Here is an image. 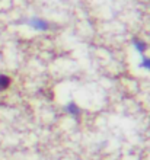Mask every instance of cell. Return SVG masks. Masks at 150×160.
Here are the masks:
<instances>
[{"label":"cell","mask_w":150,"mask_h":160,"mask_svg":"<svg viewBox=\"0 0 150 160\" xmlns=\"http://www.w3.org/2000/svg\"><path fill=\"white\" fill-rule=\"evenodd\" d=\"M66 111L69 112V114L71 115V117H77V115L80 114V109H79V106L76 105V103H73V102H70L69 105L66 106Z\"/></svg>","instance_id":"cell-3"},{"label":"cell","mask_w":150,"mask_h":160,"mask_svg":"<svg viewBox=\"0 0 150 160\" xmlns=\"http://www.w3.org/2000/svg\"><path fill=\"white\" fill-rule=\"evenodd\" d=\"M10 86V79L4 74H0V90H6Z\"/></svg>","instance_id":"cell-4"},{"label":"cell","mask_w":150,"mask_h":160,"mask_svg":"<svg viewBox=\"0 0 150 160\" xmlns=\"http://www.w3.org/2000/svg\"><path fill=\"white\" fill-rule=\"evenodd\" d=\"M140 66H142L143 68H146V70H150V57H144V58L142 60V63H140Z\"/></svg>","instance_id":"cell-5"},{"label":"cell","mask_w":150,"mask_h":160,"mask_svg":"<svg viewBox=\"0 0 150 160\" xmlns=\"http://www.w3.org/2000/svg\"><path fill=\"white\" fill-rule=\"evenodd\" d=\"M28 25H29L31 28H34V29H37V31L50 29V23H48L47 21H44V19H41V18H31L29 21H28Z\"/></svg>","instance_id":"cell-1"},{"label":"cell","mask_w":150,"mask_h":160,"mask_svg":"<svg viewBox=\"0 0 150 160\" xmlns=\"http://www.w3.org/2000/svg\"><path fill=\"white\" fill-rule=\"evenodd\" d=\"M133 45H134V48L140 52V54H143V52H144V50H146V42L142 41V39H138V38H134L133 39Z\"/></svg>","instance_id":"cell-2"}]
</instances>
